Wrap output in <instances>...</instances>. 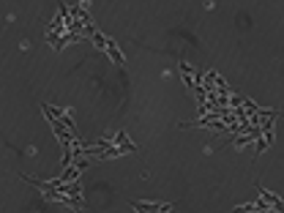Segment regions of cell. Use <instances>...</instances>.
Listing matches in <instances>:
<instances>
[{"instance_id":"cell-3","label":"cell","mask_w":284,"mask_h":213,"mask_svg":"<svg viewBox=\"0 0 284 213\" xmlns=\"http://www.w3.org/2000/svg\"><path fill=\"white\" fill-rule=\"evenodd\" d=\"M112 142L118 145V148H120L123 153H134V151H137V148H134V145L129 142V137H126V132H123V129H120V134H115V139H112Z\"/></svg>"},{"instance_id":"cell-5","label":"cell","mask_w":284,"mask_h":213,"mask_svg":"<svg viewBox=\"0 0 284 213\" xmlns=\"http://www.w3.org/2000/svg\"><path fill=\"white\" fill-rule=\"evenodd\" d=\"M52 112H55V118L60 120V123L66 126V129H69L71 134H77V129H74V123H71V118L69 115H66V109H60V106H52Z\"/></svg>"},{"instance_id":"cell-2","label":"cell","mask_w":284,"mask_h":213,"mask_svg":"<svg viewBox=\"0 0 284 213\" xmlns=\"http://www.w3.org/2000/svg\"><path fill=\"white\" fill-rule=\"evenodd\" d=\"M257 191H259V197H262V200H265V202H268V205H271V208H273V211H284V202H282V200H279V197H276V194H271V191H265V188L259 186V183H257Z\"/></svg>"},{"instance_id":"cell-4","label":"cell","mask_w":284,"mask_h":213,"mask_svg":"<svg viewBox=\"0 0 284 213\" xmlns=\"http://www.w3.org/2000/svg\"><path fill=\"white\" fill-rule=\"evenodd\" d=\"M107 55L112 57V63H118V66H123V63H126V57H123V52L118 50V44H115L112 38H107Z\"/></svg>"},{"instance_id":"cell-1","label":"cell","mask_w":284,"mask_h":213,"mask_svg":"<svg viewBox=\"0 0 284 213\" xmlns=\"http://www.w3.org/2000/svg\"><path fill=\"white\" fill-rule=\"evenodd\" d=\"M134 211H142V213H164L172 211V205H158V202H131Z\"/></svg>"},{"instance_id":"cell-6","label":"cell","mask_w":284,"mask_h":213,"mask_svg":"<svg viewBox=\"0 0 284 213\" xmlns=\"http://www.w3.org/2000/svg\"><path fill=\"white\" fill-rule=\"evenodd\" d=\"M90 41H93V44L99 47V50H104V52H107V36H101V33H96V36L90 38Z\"/></svg>"}]
</instances>
